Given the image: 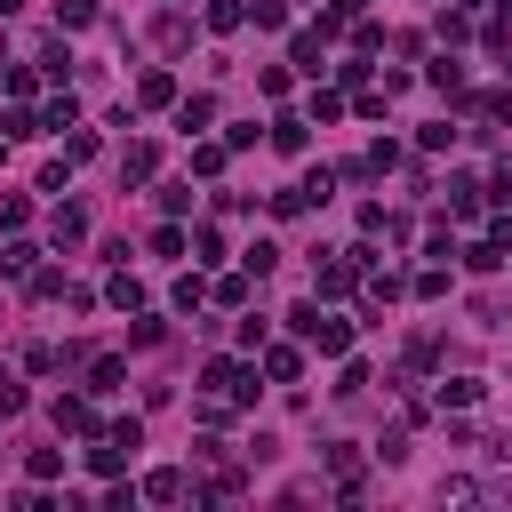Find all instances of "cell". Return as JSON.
<instances>
[{"instance_id":"obj_1","label":"cell","mask_w":512,"mask_h":512,"mask_svg":"<svg viewBox=\"0 0 512 512\" xmlns=\"http://www.w3.org/2000/svg\"><path fill=\"white\" fill-rule=\"evenodd\" d=\"M288 328H296V336H304L312 352H328V360H336V352L352 344V320H336V312H320V296H312V304H296V312H288Z\"/></svg>"},{"instance_id":"obj_2","label":"cell","mask_w":512,"mask_h":512,"mask_svg":"<svg viewBox=\"0 0 512 512\" xmlns=\"http://www.w3.org/2000/svg\"><path fill=\"white\" fill-rule=\"evenodd\" d=\"M256 352H264V384H296L304 376V352L296 344H256Z\"/></svg>"},{"instance_id":"obj_3","label":"cell","mask_w":512,"mask_h":512,"mask_svg":"<svg viewBox=\"0 0 512 512\" xmlns=\"http://www.w3.org/2000/svg\"><path fill=\"white\" fill-rule=\"evenodd\" d=\"M320 48H328V40H320V24H304V32H296V40H288V64H296V72H312V80H320Z\"/></svg>"},{"instance_id":"obj_4","label":"cell","mask_w":512,"mask_h":512,"mask_svg":"<svg viewBox=\"0 0 512 512\" xmlns=\"http://www.w3.org/2000/svg\"><path fill=\"white\" fill-rule=\"evenodd\" d=\"M176 128H184V136L216 128V96H176Z\"/></svg>"},{"instance_id":"obj_5","label":"cell","mask_w":512,"mask_h":512,"mask_svg":"<svg viewBox=\"0 0 512 512\" xmlns=\"http://www.w3.org/2000/svg\"><path fill=\"white\" fill-rule=\"evenodd\" d=\"M304 144H312V120H296V112H280V120H272V152H288V160H296Z\"/></svg>"},{"instance_id":"obj_6","label":"cell","mask_w":512,"mask_h":512,"mask_svg":"<svg viewBox=\"0 0 512 512\" xmlns=\"http://www.w3.org/2000/svg\"><path fill=\"white\" fill-rule=\"evenodd\" d=\"M48 240H56V248H72V240H88V216H80L72 200H56V216H48Z\"/></svg>"},{"instance_id":"obj_7","label":"cell","mask_w":512,"mask_h":512,"mask_svg":"<svg viewBox=\"0 0 512 512\" xmlns=\"http://www.w3.org/2000/svg\"><path fill=\"white\" fill-rule=\"evenodd\" d=\"M120 384H128V360L96 352V360H88V392H120Z\"/></svg>"},{"instance_id":"obj_8","label":"cell","mask_w":512,"mask_h":512,"mask_svg":"<svg viewBox=\"0 0 512 512\" xmlns=\"http://www.w3.org/2000/svg\"><path fill=\"white\" fill-rule=\"evenodd\" d=\"M56 432H96V408H88L80 392H64V400H56Z\"/></svg>"},{"instance_id":"obj_9","label":"cell","mask_w":512,"mask_h":512,"mask_svg":"<svg viewBox=\"0 0 512 512\" xmlns=\"http://www.w3.org/2000/svg\"><path fill=\"white\" fill-rule=\"evenodd\" d=\"M32 264H40L32 240H8V248H0V280H32Z\"/></svg>"},{"instance_id":"obj_10","label":"cell","mask_w":512,"mask_h":512,"mask_svg":"<svg viewBox=\"0 0 512 512\" xmlns=\"http://www.w3.org/2000/svg\"><path fill=\"white\" fill-rule=\"evenodd\" d=\"M424 80H432L440 96H464V64H456V56H432V64H424Z\"/></svg>"},{"instance_id":"obj_11","label":"cell","mask_w":512,"mask_h":512,"mask_svg":"<svg viewBox=\"0 0 512 512\" xmlns=\"http://www.w3.org/2000/svg\"><path fill=\"white\" fill-rule=\"evenodd\" d=\"M136 104H176V72H160V64H152V72L136 80Z\"/></svg>"},{"instance_id":"obj_12","label":"cell","mask_w":512,"mask_h":512,"mask_svg":"<svg viewBox=\"0 0 512 512\" xmlns=\"http://www.w3.org/2000/svg\"><path fill=\"white\" fill-rule=\"evenodd\" d=\"M152 168H160V152H152V144H128V152H120V184H144Z\"/></svg>"},{"instance_id":"obj_13","label":"cell","mask_w":512,"mask_h":512,"mask_svg":"<svg viewBox=\"0 0 512 512\" xmlns=\"http://www.w3.org/2000/svg\"><path fill=\"white\" fill-rule=\"evenodd\" d=\"M432 400H440V408H472V400H480V376H440Z\"/></svg>"},{"instance_id":"obj_14","label":"cell","mask_w":512,"mask_h":512,"mask_svg":"<svg viewBox=\"0 0 512 512\" xmlns=\"http://www.w3.org/2000/svg\"><path fill=\"white\" fill-rule=\"evenodd\" d=\"M240 24H248L240 0H208V32H240Z\"/></svg>"},{"instance_id":"obj_15","label":"cell","mask_w":512,"mask_h":512,"mask_svg":"<svg viewBox=\"0 0 512 512\" xmlns=\"http://www.w3.org/2000/svg\"><path fill=\"white\" fill-rule=\"evenodd\" d=\"M56 24H64V32H88V24H96V0H56Z\"/></svg>"},{"instance_id":"obj_16","label":"cell","mask_w":512,"mask_h":512,"mask_svg":"<svg viewBox=\"0 0 512 512\" xmlns=\"http://www.w3.org/2000/svg\"><path fill=\"white\" fill-rule=\"evenodd\" d=\"M464 264H472V272H496V264H504V240H496V232H488V240H480V248H464Z\"/></svg>"},{"instance_id":"obj_17","label":"cell","mask_w":512,"mask_h":512,"mask_svg":"<svg viewBox=\"0 0 512 512\" xmlns=\"http://www.w3.org/2000/svg\"><path fill=\"white\" fill-rule=\"evenodd\" d=\"M24 288L48 304V296H64V272H56V264H32V280H24Z\"/></svg>"},{"instance_id":"obj_18","label":"cell","mask_w":512,"mask_h":512,"mask_svg":"<svg viewBox=\"0 0 512 512\" xmlns=\"http://www.w3.org/2000/svg\"><path fill=\"white\" fill-rule=\"evenodd\" d=\"M104 296H112V304H120V312H136V304H144V288H136V280H128V272H112V280H104Z\"/></svg>"},{"instance_id":"obj_19","label":"cell","mask_w":512,"mask_h":512,"mask_svg":"<svg viewBox=\"0 0 512 512\" xmlns=\"http://www.w3.org/2000/svg\"><path fill=\"white\" fill-rule=\"evenodd\" d=\"M24 368H32V376H56V368H64V344H32Z\"/></svg>"},{"instance_id":"obj_20","label":"cell","mask_w":512,"mask_h":512,"mask_svg":"<svg viewBox=\"0 0 512 512\" xmlns=\"http://www.w3.org/2000/svg\"><path fill=\"white\" fill-rule=\"evenodd\" d=\"M144 496H152V504H176V496H184V472H152Z\"/></svg>"},{"instance_id":"obj_21","label":"cell","mask_w":512,"mask_h":512,"mask_svg":"<svg viewBox=\"0 0 512 512\" xmlns=\"http://www.w3.org/2000/svg\"><path fill=\"white\" fill-rule=\"evenodd\" d=\"M472 112H480V120H488V128H496V120H512V96H504V88H488V96H480V104H472Z\"/></svg>"},{"instance_id":"obj_22","label":"cell","mask_w":512,"mask_h":512,"mask_svg":"<svg viewBox=\"0 0 512 512\" xmlns=\"http://www.w3.org/2000/svg\"><path fill=\"white\" fill-rule=\"evenodd\" d=\"M304 208H312L304 184H280V192H272V216H304Z\"/></svg>"},{"instance_id":"obj_23","label":"cell","mask_w":512,"mask_h":512,"mask_svg":"<svg viewBox=\"0 0 512 512\" xmlns=\"http://www.w3.org/2000/svg\"><path fill=\"white\" fill-rule=\"evenodd\" d=\"M24 472H32V480H56V472H64V448H32V464H24Z\"/></svg>"},{"instance_id":"obj_24","label":"cell","mask_w":512,"mask_h":512,"mask_svg":"<svg viewBox=\"0 0 512 512\" xmlns=\"http://www.w3.org/2000/svg\"><path fill=\"white\" fill-rule=\"evenodd\" d=\"M24 216H32V200H24V192H8V200H0V232H24Z\"/></svg>"},{"instance_id":"obj_25","label":"cell","mask_w":512,"mask_h":512,"mask_svg":"<svg viewBox=\"0 0 512 512\" xmlns=\"http://www.w3.org/2000/svg\"><path fill=\"white\" fill-rule=\"evenodd\" d=\"M312 120H320V128H328V120H344V96H336V88H320V96H312Z\"/></svg>"},{"instance_id":"obj_26","label":"cell","mask_w":512,"mask_h":512,"mask_svg":"<svg viewBox=\"0 0 512 512\" xmlns=\"http://www.w3.org/2000/svg\"><path fill=\"white\" fill-rule=\"evenodd\" d=\"M416 144H424V152H448V144H456V128H448V120H432V128H416Z\"/></svg>"},{"instance_id":"obj_27","label":"cell","mask_w":512,"mask_h":512,"mask_svg":"<svg viewBox=\"0 0 512 512\" xmlns=\"http://www.w3.org/2000/svg\"><path fill=\"white\" fill-rule=\"evenodd\" d=\"M64 160H96V136H88L80 120H72V136H64Z\"/></svg>"},{"instance_id":"obj_28","label":"cell","mask_w":512,"mask_h":512,"mask_svg":"<svg viewBox=\"0 0 512 512\" xmlns=\"http://www.w3.org/2000/svg\"><path fill=\"white\" fill-rule=\"evenodd\" d=\"M160 208L168 216H192V184H160Z\"/></svg>"},{"instance_id":"obj_29","label":"cell","mask_w":512,"mask_h":512,"mask_svg":"<svg viewBox=\"0 0 512 512\" xmlns=\"http://www.w3.org/2000/svg\"><path fill=\"white\" fill-rule=\"evenodd\" d=\"M240 264H248V272H256V280H264V272H272V264H280V248H272V240H256V248H248V256H240Z\"/></svg>"},{"instance_id":"obj_30","label":"cell","mask_w":512,"mask_h":512,"mask_svg":"<svg viewBox=\"0 0 512 512\" xmlns=\"http://www.w3.org/2000/svg\"><path fill=\"white\" fill-rule=\"evenodd\" d=\"M416 296H448V264H424L416 272Z\"/></svg>"},{"instance_id":"obj_31","label":"cell","mask_w":512,"mask_h":512,"mask_svg":"<svg viewBox=\"0 0 512 512\" xmlns=\"http://www.w3.org/2000/svg\"><path fill=\"white\" fill-rule=\"evenodd\" d=\"M200 296H208V288H200V272H184V280H176V312H200Z\"/></svg>"},{"instance_id":"obj_32","label":"cell","mask_w":512,"mask_h":512,"mask_svg":"<svg viewBox=\"0 0 512 512\" xmlns=\"http://www.w3.org/2000/svg\"><path fill=\"white\" fill-rule=\"evenodd\" d=\"M160 336H168V320H160V312H144V320L128 328V344H160Z\"/></svg>"},{"instance_id":"obj_33","label":"cell","mask_w":512,"mask_h":512,"mask_svg":"<svg viewBox=\"0 0 512 512\" xmlns=\"http://www.w3.org/2000/svg\"><path fill=\"white\" fill-rule=\"evenodd\" d=\"M104 440H120V448H144V424H136V416H120V424H104Z\"/></svg>"},{"instance_id":"obj_34","label":"cell","mask_w":512,"mask_h":512,"mask_svg":"<svg viewBox=\"0 0 512 512\" xmlns=\"http://www.w3.org/2000/svg\"><path fill=\"white\" fill-rule=\"evenodd\" d=\"M88 464H96V472H120V464H128V448H120V440H104V448H88Z\"/></svg>"},{"instance_id":"obj_35","label":"cell","mask_w":512,"mask_h":512,"mask_svg":"<svg viewBox=\"0 0 512 512\" xmlns=\"http://www.w3.org/2000/svg\"><path fill=\"white\" fill-rule=\"evenodd\" d=\"M0 416H24V384H16L8 368H0Z\"/></svg>"},{"instance_id":"obj_36","label":"cell","mask_w":512,"mask_h":512,"mask_svg":"<svg viewBox=\"0 0 512 512\" xmlns=\"http://www.w3.org/2000/svg\"><path fill=\"white\" fill-rule=\"evenodd\" d=\"M16 8H24V0H0V16H16Z\"/></svg>"},{"instance_id":"obj_37","label":"cell","mask_w":512,"mask_h":512,"mask_svg":"<svg viewBox=\"0 0 512 512\" xmlns=\"http://www.w3.org/2000/svg\"><path fill=\"white\" fill-rule=\"evenodd\" d=\"M504 256H512V248H504Z\"/></svg>"}]
</instances>
